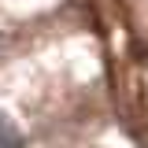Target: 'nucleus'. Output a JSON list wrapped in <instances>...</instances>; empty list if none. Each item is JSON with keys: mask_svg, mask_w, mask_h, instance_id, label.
Instances as JSON below:
<instances>
[{"mask_svg": "<svg viewBox=\"0 0 148 148\" xmlns=\"http://www.w3.org/2000/svg\"><path fill=\"white\" fill-rule=\"evenodd\" d=\"M0 148H18V141L15 137H0Z\"/></svg>", "mask_w": 148, "mask_h": 148, "instance_id": "obj_1", "label": "nucleus"}]
</instances>
